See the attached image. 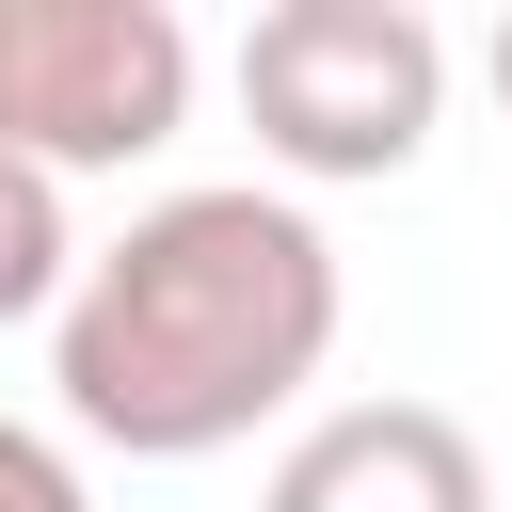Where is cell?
<instances>
[{
  "label": "cell",
  "mask_w": 512,
  "mask_h": 512,
  "mask_svg": "<svg viewBox=\"0 0 512 512\" xmlns=\"http://www.w3.org/2000/svg\"><path fill=\"white\" fill-rule=\"evenodd\" d=\"M0 512H96L80 448H64V432H32V416H0Z\"/></svg>",
  "instance_id": "obj_6"
},
{
  "label": "cell",
  "mask_w": 512,
  "mask_h": 512,
  "mask_svg": "<svg viewBox=\"0 0 512 512\" xmlns=\"http://www.w3.org/2000/svg\"><path fill=\"white\" fill-rule=\"evenodd\" d=\"M448 112V32L416 0H272L240 32V128L272 176H400Z\"/></svg>",
  "instance_id": "obj_2"
},
{
  "label": "cell",
  "mask_w": 512,
  "mask_h": 512,
  "mask_svg": "<svg viewBox=\"0 0 512 512\" xmlns=\"http://www.w3.org/2000/svg\"><path fill=\"white\" fill-rule=\"evenodd\" d=\"M192 128L176 0H0V144L32 176H128Z\"/></svg>",
  "instance_id": "obj_3"
},
{
  "label": "cell",
  "mask_w": 512,
  "mask_h": 512,
  "mask_svg": "<svg viewBox=\"0 0 512 512\" xmlns=\"http://www.w3.org/2000/svg\"><path fill=\"white\" fill-rule=\"evenodd\" d=\"M336 240L256 192V176H208V192H160L128 208V240L80 256L64 320H48V384L96 448L128 464H208L240 432H272L320 368H336Z\"/></svg>",
  "instance_id": "obj_1"
},
{
  "label": "cell",
  "mask_w": 512,
  "mask_h": 512,
  "mask_svg": "<svg viewBox=\"0 0 512 512\" xmlns=\"http://www.w3.org/2000/svg\"><path fill=\"white\" fill-rule=\"evenodd\" d=\"M480 64H496V112H512V16H496V48H480Z\"/></svg>",
  "instance_id": "obj_7"
},
{
  "label": "cell",
  "mask_w": 512,
  "mask_h": 512,
  "mask_svg": "<svg viewBox=\"0 0 512 512\" xmlns=\"http://www.w3.org/2000/svg\"><path fill=\"white\" fill-rule=\"evenodd\" d=\"M256 512H496V464L448 400H336L272 448Z\"/></svg>",
  "instance_id": "obj_4"
},
{
  "label": "cell",
  "mask_w": 512,
  "mask_h": 512,
  "mask_svg": "<svg viewBox=\"0 0 512 512\" xmlns=\"http://www.w3.org/2000/svg\"><path fill=\"white\" fill-rule=\"evenodd\" d=\"M80 288V224H64V176H32L0 144V320H64Z\"/></svg>",
  "instance_id": "obj_5"
}]
</instances>
